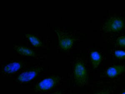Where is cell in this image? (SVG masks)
I'll use <instances>...</instances> for the list:
<instances>
[{
    "instance_id": "7",
    "label": "cell",
    "mask_w": 125,
    "mask_h": 94,
    "mask_svg": "<svg viewBox=\"0 0 125 94\" xmlns=\"http://www.w3.org/2000/svg\"><path fill=\"white\" fill-rule=\"evenodd\" d=\"M125 72V66H114L107 69L106 74L111 78L116 77Z\"/></svg>"
},
{
    "instance_id": "13",
    "label": "cell",
    "mask_w": 125,
    "mask_h": 94,
    "mask_svg": "<svg viewBox=\"0 0 125 94\" xmlns=\"http://www.w3.org/2000/svg\"><path fill=\"white\" fill-rule=\"evenodd\" d=\"M110 90H106L102 91L99 92L96 94H109Z\"/></svg>"
},
{
    "instance_id": "6",
    "label": "cell",
    "mask_w": 125,
    "mask_h": 94,
    "mask_svg": "<svg viewBox=\"0 0 125 94\" xmlns=\"http://www.w3.org/2000/svg\"><path fill=\"white\" fill-rule=\"evenodd\" d=\"M23 63L19 61L13 62L4 66L2 69V73L4 75H11L21 70L23 67Z\"/></svg>"
},
{
    "instance_id": "1",
    "label": "cell",
    "mask_w": 125,
    "mask_h": 94,
    "mask_svg": "<svg viewBox=\"0 0 125 94\" xmlns=\"http://www.w3.org/2000/svg\"><path fill=\"white\" fill-rule=\"evenodd\" d=\"M73 77L76 84L80 87L87 84L88 76L85 64L81 59L76 60L73 65Z\"/></svg>"
},
{
    "instance_id": "3",
    "label": "cell",
    "mask_w": 125,
    "mask_h": 94,
    "mask_svg": "<svg viewBox=\"0 0 125 94\" xmlns=\"http://www.w3.org/2000/svg\"><path fill=\"white\" fill-rule=\"evenodd\" d=\"M125 22L118 17H112L107 20L104 24L103 28L105 32L114 33L120 31L125 27Z\"/></svg>"
},
{
    "instance_id": "8",
    "label": "cell",
    "mask_w": 125,
    "mask_h": 94,
    "mask_svg": "<svg viewBox=\"0 0 125 94\" xmlns=\"http://www.w3.org/2000/svg\"><path fill=\"white\" fill-rule=\"evenodd\" d=\"M14 49L20 55L31 57H35L36 56V53L32 49L25 46L16 45Z\"/></svg>"
},
{
    "instance_id": "12",
    "label": "cell",
    "mask_w": 125,
    "mask_h": 94,
    "mask_svg": "<svg viewBox=\"0 0 125 94\" xmlns=\"http://www.w3.org/2000/svg\"><path fill=\"white\" fill-rule=\"evenodd\" d=\"M117 44L121 47H125V36L118 38L116 40Z\"/></svg>"
},
{
    "instance_id": "10",
    "label": "cell",
    "mask_w": 125,
    "mask_h": 94,
    "mask_svg": "<svg viewBox=\"0 0 125 94\" xmlns=\"http://www.w3.org/2000/svg\"><path fill=\"white\" fill-rule=\"evenodd\" d=\"M26 37L31 42L33 46L35 47H40L42 45V43L40 39L34 35L28 33L25 35Z\"/></svg>"
},
{
    "instance_id": "15",
    "label": "cell",
    "mask_w": 125,
    "mask_h": 94,
    "mask_svg": "<svg viewBox=\"0 0 125 94\" xmlns=\"http://www.w3.org/2000/svg\"><path fill=\"white\" fill-rule=\"evenodd\" d=\"M121 94H125V90L123 91L122 93H121Z\"/></svg>"
},
{
    "instance_id": "9",
    "label": "cell",
    "mask_w": 125,
    "mask_h": 94,
    "mask_svg": "<svg viewBox=\"0 0 125 94\" xmlns=\"http://www.w3.org/2000/svg\"><path fill=\"white\" fill-rule=\"evenodd\" d=\"M90 60L94 68H97L102 60V56L100 53L96 51H93L90 53Z\"/></svg>"
},
{
    "instance_id": "11",
    "label": "cell",
    "mask_w": 125,
    "mask_h": 94,
    "mask_svg": "<svg viewBox=\"0 0 125 94\" xmlns=\"http://www.w3.org/2000/svg\"><path fill=\"white\" fill-rule=\"evenodd\" d=\"M114 56L119 59H125V51L121 50H116L114 53Z\"/></svg>"
},
{
    "instance_id": "4",
    "label": "cell",
    "mask_w": 125,
    "mask_h": 94,
    "mask_svg": "<svg viewBox=\"0 0 125 94\" xmlns=\"http://www.w3.org/2000/svg\"><path fill=\"white\" fill-rule=\"evenodd\" d=\"M58 37L59 46L62 50H68L72 47L74 43V38L70 35L59 30H55Z\"/></svg>"
},
{
    "instance_id": "5",
    "label": "cell",
    "mask_w": 125,
    "mask_h": 94,
    "mask_svg": "<svg viewBox=\"0 0 125 94\" xmlns=\"http://www.w3.org/2000/svg\"><path fill=\"white\" fill-rule=\"evenodd\" d=\"M42 71V68L38 67L23 72L17 77V80L21 83H26L31 81L38 75Z\"/></svg>"
},
{
    "instance_id": "14",
    "label": "cell",
    "mask_w": 125,
    "mask_h": 94,
    "mask_svg": "<svg viewBox=\"0 0 125 94\" xmlns=\"http://www.w3.org/2000/svg\"><path fill=\"white\" fill-rule=\"evenodd\" d=\"M61 94V93H60V92H58V93H52V94Z\"/></svg>"
},
{
    "instance_id": "2",
    "label": "cell",
    "mask_w": 125,
    "mask_h": 94,
    "mask_svg": "<svg viewBox=\"0 0 125 94\" xmlns=\"http://www.w3.org/2000/svg\"><path fill=\"white\" fill-rule=\"evenodd\" d=\"M61 78L58 76L46 77L38 83L35 87L36 91L44 92L52 90L58 84Z\"/></svg>"
}]
</instances>
